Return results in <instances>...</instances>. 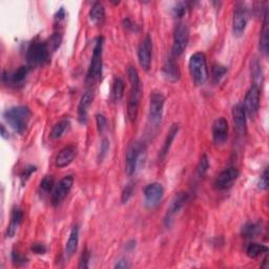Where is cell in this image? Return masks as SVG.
<instances>
[{
  "instance_id": "1",
  "label": "cell",
  "mask_w": 269,
  "mask_h": 269,
  "mask_svg": "<svg viewBox=\"0 0 269 269\" xmlns=\"http://www.w3.org/2000/svg\"><path fill=\"white\" fill-rule=\"evenodd\" d=\"M128 76L131 83V92L128 103V117L131 122L137 120L139 114L140 100L142 96V84L138 70L134 67H128Z\"/></svg>"
},
{
  "instance_id": "2",
  "label": "cell",
  "mask_w": 269,
  "mask_h": 269,
  "mask_svg": "<svg viewBox=\"0 0 269 269\" xmlns=\"http://www.w3.org/2000/svg\"><path fill=\"white\" fill-rule=\"evenodd\" d=\"M31 117V109L26 105L12 106L3 112L4 120L11 126L12 130L18 134H22L27 131Z\"/></svg>"
},
{
  "instance_id": "3",
  "label": "cell",
  "mask_w": 269,
  "mask_h": 269,
  "mask_svg": "<svg viewBox=\"0 0 269 269\" xmlns=\"http://www.w3.org/2000/svg\"><path fill=\"white\" fill-rule=\"evenodd\" d=\"M189 70L194 82L197 85H204L208 80V68L206 56L204 53L198 52L189 59Z\"/></svg>"
},
{
  "instance_id": "4",
  "label": "cell",
  "mask_w": 269,
  "mask_h": 269,
  "mask_svg": "<svg viewBox=\"0 0 269 269\" xmlns=\"http://www.w3.org/2000/svg\"><path fill=\"white\" fill-rule=\"evenodd\" d=\"M27 61L31 67H40L50 59V45L44 41L34 40L27 50Z\"/></svg>"
},
{
  "instance_id": "5",
  "label": "cell",
  "mask_w": 269,
  "mask_h": 269,
  "mask_svg": "<svg viewBox=\"0 0 269 269\" xmlns=\"http://www.w3.org/2000/svg\"><path fill=\"white\" fill-rule=\"evenodd\" d=\"M103 37H98L95 40L93 56L88 72V80L92 83L99 81L102 76V68H103V59H102V57H103Z\"/></svg>"
},
{
  "instance_id": "6",
  "label": "cell",
  "mask_w": 269,
  "mask_h": 269,
  "mask_svg": "<svg viewBox=\"0 0 269 269\" xmlns=\"http://www.w3.org/2000/svg\"><path fill=\"white\" fill-rule=\"evenodd\" d=\"M165 97L160 92H154L149 96L148 121L154 128H158L161 123L164 112Z\"/></svg>"
},
{
  "instance_id": "7",
  "label": "cell",
  "mask_w": 269,
  "mask_h": 269,
  "mask_svg": "<svg viewBox=\"0 0 269 269\" xmlns=\"http://www.w3.org/2000/svg\"><path fill=\"white\" fill-rule=\"evenodd\" d=\"M144 149L145 147L142 142L134 141L130 144L125 156V172L129 176H133L136 172L140 158L144 153Z\"/></svg>"
},
{
  "instance_id": "8",
  "label": "cell",
  "mask_w": 269,
  "mask_h": 269,
  "mask_svg": "<svg viewBox=\"0 0 269 269\" xmlns=\"http://www.w3.org/2000/svg\"><path fill=\"white\" fill-rule=\"evenodd\" d=\"M189 41V30L185 23H178L175 32H173L172 42V57L178 58L184 53Z\"/></svg>"
},
{
  "instance_id": "9",
  "label": "cell",
  "mask_w": 269,
  "mask_h": 269,
  "mask_svg": "<svg viewBox=\"0 0 269 269\" xmlns=\"http://www.w3.org/2000/svg\"><path fill=\"white\" fill-rule=\"evenodd\" d=\"M74 181L75 179L72 175H67L66 177H63L58 183L55 185L51 197V203L53 206H58V205L66 199L69 192L72 191Z\"/></svg>"
},
{
  "instance_id": "10",
  "label": "cell",
  "mask_w": 269,
  "mask_h": 269,
  "mask_svg": "<svg viewBox=\"0 0 269 269\" xmlns=\"http://www.w3.org/2000/svg\"><path fill=\"white\" fill-rule=\"evenodd\" d=\"M239 176L240 171L238 168H234V166L227 168L219 173L215 182H213V187L219 192L226 191V189L231 188L235 184V182L238 180Z\"/></svg>"
},
{
  "instance_id": "11",
  "label": "cell",
  "mask_w": 269,
  "mask_h": 269,
  "mask_svg": "<svg viewBox=\"0 0 269 269\" xmlns=\"http://www.w3.org/2000/svg\"><path fill=\"white\" fill-rule=\"evenodd\" d=\"M248 22L247 7L244 3H236L233 16V33L235 36H241L246 30Z\"/></svg>"
},
{
  "instance_id": "12",
  "label": "cell",
  "mask_w": 269,
  "mask_h": 269,
  "mask_svg": "<svg viewBox=\"0 0 269 269\" xmlns=\"http://www.w3.org/2000/svg\"><path fill=\"white\" fill-rule=\"evenodd\" d=\"M260 86L252 83L246 93V96H245L242 104L246 115L250 117H255L257 115L260 107Z\"/></svg>"
},
{
  "instance_id": "13",
  "label": "cell",
  "mask_w": 269,
  "mask_h": 269,
  "mask_svg": "<svg viewBox=\"0 0 269 269\" xmlns=\"http://www.w3.org/2000/svg\"><path fill=\"white\" fill-rule=\"evenodd\" d=\"M188 194L186 192H179L172 198V200L169 204V207L168 208V212H166V216L164 219L165 225L169 227L172 223L173 218H175L178 213L181 211V209L184 207V205L188 201Z\"/></svg>"
},
{
  "instance_id": "14",
  "label": "cell",
  "mask_w": 269,
  "mask_h": 269,
  "mask_svg": "<svg viewBox=\"0 0 269 269\" xmlns=\"http://www.w3.org/2000/svg\"><path fill=\"white\" fill-rule=\"evenodd\" d=\"M143 194L146 206L149 208H154L163 199L164 187L160 183H158V182H153V183L146 185Z\"/></svg>"
},
{
  "instance_id": "15",
  "label": "cell",
  "mask_w": 269,
  "mask_h": 269,
  "mask_svg": "<svg viewBox=\"0 0 269 269\" xmlns=\"http://www.w3.org/2000/svg\"><path fill=\"white\" fill-rule=\"evenodd\" d=\"M152 51H153V43L149 35H146L143 40L141 41L138 47V60L140 67L144 70H149L150 66H152Z\"/></svg>"
},
{
  "instance_id": "16",
  "label": "cell",
  "mask_w": 269,
  "mask_h": 269,
  "mask_svg": "<svg viewBox=\"0 0 269 269\" xmlns=\"http://www.w3.org/2000/svg\"><path fill=\"white\" fill-rule=\"evenodd\" d=\"M229 126L224 117H220L212 124V140L217 145L224 144L228 139Z\"/></svg>"
},
{
  "instance_id": "17",
  "label": "cell",
  "mask_w": 269,
  "mask_h": 269,
  "mask_svg": "<svg viewBox=\"0 0 269 269\" xmlns=\"http://www.w3.org/2000/svg\"><path fill=\"white\" fill-rule=\"evenodd\" d=\"M247 115L242 104H236L233 107V120L235 130L240 136H245L247 132Z\"/></svg>"
},
{
  "instance_id": "18",
  "label": "cell",
  "mask_w": 269,
  "mask_h": 269,
  "mask_svg": "<svg viewBox=\"0 0 269 269\" xmlns=\"http://www.w3.org/2000/svg\"><path fill=\"white\" fill-rule=\"evenodd\" d=\"M30 73V67L29 66H21L17 69L14 70L13 73H3V81L7 85L12 86H19L25 83L26 79Z\"/></svg>"
},
{
  "instance_id": "19",
  "label": "cell",
  "mask_w": 269,
  "mask_h": 269,
  "mask_svg": "<svg viewBox=\"0 0 269 269\" xmlns=\"http://www.w3.org/2000/svg\"><path fill=\"white\" fill-rule=\"evenodd\" d=\"M77 156V148L73 145H67L63 147L57 154L56 159H55V165L59 168H67L74 161Z\"/></svg>"
},
{
  "instance_id": "20",
  "label": "cell",
  "mask_w": 269,
  "mask_h": 269,
  "mask_svg": "<svg viewBox=\"0 0 269 269\" xmlns=\"http://www.w3.org/2000/svg\"><path fill=\"white\" fill-rule=\"evenodd\" d=\"M162 72L166 80H168L169 82H177L181 77L179 66L177 65V62L172 56L165 60L162 67Z\"/></svg>"
},
{
  "instance_id": "21",
  "label": "cell",
  "mask_w": 269,
  "mask_h": 269,
  "mask_svg": "<svg viewBox=\"0 0 269 269\" xmlns=\"http://www.w3.org/2000/svg\"><path fill=\"white\" fill-rule=\"evenodd\" d=\"M93 100H94V94L91 91H88L82 95L80 101H79L78 119L82 124L86 123V121H88L89 108L92 105Z\"/></svg>"
},
{
  "instance_id": "22",
  "label": "cell",
  "mask_w": 269,
  "mask_h": 269,
  "mask_svg": "<svg viewBox=\"0 0 269 269\" xmlns=\"http://www.w3.org/2000/svg\"><path fill=\"white\" fill-rule=\"evenodd\" d=\"M22 219H23L22 210L18 207H14L12 210L10 223L6 228V234H5L6 238H13V236L16 235L19 226L22 223Z\"/></svg>"
},
{
  "instance_id": "23",
  "label": "cell",
  "mask_w": 269,
  "mask_h": 269,
  "mask_svg": "<svg viewBox=\"0 0 269 269\" xmlns=\"http://www.w3.org/2000/svg\"><path fill=\"white\" fill-rule=\"evenodd\" d=\"M179 133V124L177 123H173L168 133V134H166V138L164 140V143H163V146L160 150V154H159V157H160V160H164L165 157L168 155L169 150H170V147L172 145V142L175 141L177 134Z\"/></svg>"
},
{
  "instance_id": "24",
  "label": "cell",
  "mask_w": 269,
  "mask_h": 269,
  "mask_svg": "<svg viewBox=\"0 0 269 269\" xmlns=\"http://www.w3.org/2000/svg\"><path fill=\"white\" fill-rule=\"evenodd\" d=\"M260 50L265 56L269 52V25H268V11L265 10L264 19H263V28L260 33Z\"/></svg>"
},
{
  "instance_id": "25",
  "label": "cell",
  "mask_w": 269,
  "mask_h": 269,
  "mask_svg": "<svg viewBox=\"0 0 269 269\" xmlns=\"http://www.w3.org/2000/svg\"><path fill=\"white\" fill-rule=\"evenodd\" d=\"M90 18L96 26L103 25L105 20V9L101 2H95L90 10Z\"/></svg>"
},
{
  "instance_id": "26",
  "label": "cell",
  "mask_w": 269,
  "mask_h": 269,
  "mask_svg": "<svg viewBox=\"0 0 269 269\" xmlns=\"http://www.w3.org/2000/svg\"><path fill=\"white\" fill-rule=\"evenodd\" d=\"M79 243V226L75 225L69 234V238L66 245V256L70 258L75 255Z\"/></svg>"
},
{
  "instance_id": "27",
  "label": "cell",
  "mask_w": 269,
  "mask_h": 269,
  "mask_svg": "<svg viewBox=\"0 0 269 269\" xmlns=\"http://www.w3.org/2000/svg\"><path fill=\"white\" fill-rule=\"evenodd\" d=\"M268 252V247L260 243H250L246 247V255L251 259H257L261 256L266 255Z\"/></svg>"
},
{
  "instance_id": "28",
  "label": "cell",
  "mask_w": 269,
  "mask_h": 269,
  "mask_svg": "<svg viewBox=\"0 0 269 269\" xmlns=\"http://www.w3.org/2000/svg\"><path fill=\"white\" fill-rule=\"evenodd\" d=\"M125 91V83L120 77H115L112 88V96L114 101L119 102L122 100Z\"/></svg>"
},
{
  "instance_id": "29",
  "label": "cell",
  "mask_w": 269,
  "mask_h": 269,
  "mask_svg": "<svg viewBox=\"0 0 269 269\" xmlns=\"http://www.w3.org/2000/svg\"><path fill=\"white\" fill-rule=\"evenodd\" d=\"M69 125H70V123L68 120H67V119L60 120L59 122H57L53 126V129L50 134V138L53 140L61 138L63 136V134H65L68 130Z\"/></svg>"
},
{
  "instance_id": "30",
  "label": "cell",
  "mask_w": 269,
  "mask_h": 269,
  "mask_svg": "<svg viewBox=\"0 0 269 269\" xmlns=\"http://www.w3.org/2000/svg\"><path fill=\"white\" fill-rule=\"evenodd\" d=\"M261 233V225L255 222H248L242 227V235L244 238L252 239Z\"/></svg>"
},
{
  "instance_id": "31",
  "label": "cell",
  "mask_w": 269,
  "mask_h": 269,
  "mask_svg": "<svg viewBox=\"0 0 269 269\" xmlns=\"http://www.w3.org/2000/svg\"><path fill=\"white\" fill-rule=\"evenodd\" d=\"M227 74V67L222 65H215L212 67L211 72V78L213 83H220L221 80L224 78V76Z\"/></svg>"
},
{
  "instance_id": "32",
  "label": "cell",
  "mask_w": 269,
  "mask_h": 269,
  "mask_svg": "<svg viewBox=\"0 0 269 269\" xmlns=\"http://www.w3.org/2000/svg\"><path fill=\"white\" fill-rule=\"evenodd\" d=\"M208 168H209L208 158H207L206 155H203L201 157L199 163H198V165H197V175H198V177H199V178L205 177V175H206V172L208 170Z\"/></svg>"
},
{
  "instance_id": "33",
  "label": "cell",
  "mask_w": 269,
  "mask_h": 269,
  "mask_svg": "<svg viewBox=\"0 0 269 269\" xmlns=\"http://www.w3.org/2000/svg\"><path fill=\"white\" fill-rule=\"evenodd\" d=\"M55 187V178L53 176H45L40 182V191L43 194H52Z\"/></svg>"
},
{
  "instance_id": "34",
  "label": "cell",
  "mask_w": 269,
  "mask_h": 269,
  "mask_svg": "<svg viewBox=\"0 0 269 269\" xmlns=\"http://www.w3.org/2000/svg\"><path fill=\"white\" fill-rule=\"evenodd\" d=\"M188 10V6H187V3L186 2H178L175 6H173L172 9V14L175 17H178V18H181L183 17V16L186 14Z\"/></svg>"
},
{
  "instance_id": "35",
  "label": "cell",
  "mask_w": 269,
  "mask_h": 269,
  "mask_svg": "<svg viewBox=\"0 0 269 269\" xmlns=\"http://www.w3.org/2000/svg\"><path fill=\"white\" fill-rule=\"evenodd\" d=\"M109 150V141L107 138H103L101 140V144H100V149H99V154H98V160L102 161L106 157L107 153Z\"/></svg>"
},
{
  "instance_id": "36",
  "label": "cell",
  "mask_w": 269,
  "mask_h": 269,
  "mask_svg": "<svg viewBox=\"0 0 269 269\" xmlns=\"http://www.w3.org/2000/svg\"><path fill=\"white\" fill-rule=\"evenodd\" d=\"M251 74L252 77L255 79H258L260 81L262 79L263 81V73H262V67L260 66V63L258 60H255L254 62H251Z\"/></svg>"
},
{
  "instance_id": "37",
  "label": "cell",
  "mask_w": 269,
  "mask_h": 269,
  "mask_svg": "<svg viewBox=\"0 0 269 269\" xmlns=\"http://www.w3.org/2000/svg\"><path fill=\"white\" fill-rule=\"evenodd\" d=\"M37 170V168L35 165H28L25 168V169L22 170L21 175H20V179H21V182L22 183H25V182H27L29 180V178L32 176V173L35 172Z\"/></svg>"
},
{
  "instance_id": "38",
  "label": "cell",
  "mask_w": 269,
  "mask_h": 269,
  "mask_svg": "<svg viewBox=\"0 0 269 269\" xmlns=\"http://www.w3.org/2000/svg\"><path fill=\"white\" fill-rule=\"evenodd\" d=\"M96 123H97V129L100 134L103 133L106 130L107 120L103 114H97L96 115Z\"/></svg>"
},
{
  "instance_id": "39",
  "label": "cell",
  "mask_w": 269,
  "mask_h": 269,
  "mask_svg": "<svg viewBox=\"0 0 269 269\" xmlns=\"http://www.w3.org/2000/svg\"><path fill=\"white\" fill-rule=\"evenodd\" d=\"M134 194V186L133 184H129L126 185L123 189L122 195H121V202L122 203H128L130 201L131 198L133 197Z\"/></svg>"
},
{
  "instance_id": "40",
  "label": "cell",
  "mask_w": 269,
  "mask_h": 269,
  "mask_svg": "<svg viewBox=\"0 0 269 269\" xmlns=\"http://www.w3.org/2000/svg\"><path fill=\"white\" fill-rule=\"evenodd\" d=\"M62 41V36L60 33H54V35L51 37V42H50V49L53 51H56L60 46Z\"/></svg>"
},
{
  "instance_id": "41",
  "label": "cell",
  "mask_w": 269,
  "mask_h": 269,
  "mask_svg": "<svg viewBox=\"0 0 269 269\" xmlns=\"http://www.w3.org/2000/svg\"><path fill=\"white\" fill-rule=\"evenodd\" d=\"M268 169L265 168V170L263 171L262 175H261V178L258 182V187L260 189H262V191H266V189L268 188Z\"/></svg>"
},
{
  "instance_id": "42",
  "label": "cell",
  "mask_w": 269,
  "mask_h": 269,
  "mask_svg": "<svg viewBox=\"0 0 269 269\" xmlns=\"http://www.w3.org/2000/svg\"><path fill=\"white\" fill-rule=\"evenodd\" d=\"M12 260H13V263L15 265H23V264H26L27 263V261L28 259L25 257V256H22L20 255L19 252L17 251H13V254H12Z\"/></svg>"
},
{
  "instance_id": "43",
  "label": "cell",
  "mask_w": 269,
  "mask_h": 269,
  "mask_svg": "<svg viewBox=\"0 0 269 269\" xmlns=\"http://www.w3.org/2000/svg\"><path fill=\"white\" fill-rule=\"evenodd\" d=\"M91 258V254L88 249L83 250L81 258H80V263H79V268H89V261Z\"/></svg>"
},
{
  "instance_id": "44",
  "label": "cell",
  "mask_w": 269,
  "mask_h": 269,
  "mask_svg": "<svg viewBox=\"0 0 269 269\" xmlns=\"http://www.w3.org/2000/svg\"><path fill=\"white\" fill-rule=\"evenodd\" d=\"M31 250L32 252H34L36 255H44L46 252V247L44 244L41 243H34L31 246Z\"/></svg>"
},
{
  "instance_id": "45",
  "label": "cell",
  "mask_w": 269,
  "mask_h": 269,
  "mask_svg": "<svg viewBox=\"0 0 269 269\" xmlns=\"http://www.w3.org/2000/svg\"><path fill=\"white\" fill-rule=\"evenodd\" d=\"M130 265L128 263V261L124 260V259H121L120 261H118V263L115 265V268H119V269H125V268H129Z\"/></svg>"
},
{
  "instance_id": "46",
  "label": "cell",
  "mask_w": 269,
  "mask_h": 269,
  "mask_svg": "<svg viewBox=\"0 0 269 269\" xmlns=\"http://www.w3.org/2000/svg\"><path fill=\"white\" fill-rule=\"evenodd\" d=\"M123 26H124L125 29H128V30H134V25L132 23L131 19H129V18H125V19L123 20Z\"/></svg>"
},
{
  "instance_id": "47",
  "label": "cell",
  "mask_w": 269,
  "mask_h": 269,
  "mask_svg": "<svg viewBox=\"0 0 269 269\" xmlns=\"http://www.w3.org/2000/svg\"><path fill=\"white\" fill-rule=\"evenodd\" d=\"M55 17H56L57 20H62L63 18L66 17V11L65 9H63V7H60V10L57 12L56 16H55Z\"/></svg>"
},
{
  "instance_id": "48",
  "label": "cell",
  "mask_w": 269,
  "mask_h": 269,
  "mask_svg": "<svg viewBox=\"0 0 269 269\" xmlns=\"http://www.w3.org/2000/svg\"><path fill=\"white\" fill-rule=\"evenodd\" d=\"M1 137L3 139H9V132H6L5 126L3 124H1Z\"/></svg>"
},
{
  "instance_id": "49",
  "label": "cell",
  "mask_w": 269,
  "mask_h": 269,
  "mask_svg": "<svg viewBox=\"0 0 269 269\" xmlns=\"http://www.w3.org/2000/svg\"><path fill=\"white\" fill-rule=\"evenodd\" d=\"M134 247H136V242H134V241H130V242L126 243L125 248L128 250H133Z\"/></svg>"
}]
</instances>
